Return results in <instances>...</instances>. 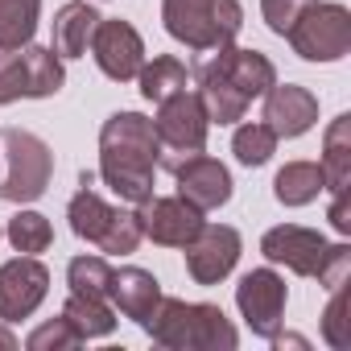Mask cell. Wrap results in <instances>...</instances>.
I'll return each instance as SVG.
<instances>
[{
    "instance_id": "6da1fadb",
    "label": "cell",
    "mask_w": 351,
    "mask_h": 351,
    "mask_svg": "<svg viewBox=\"0 0 351 351\" xmlns=\"http://www.w3.org/2000/svg\"><path fill=\"white\" fill-rule=\"evenodd\" d=\"M161 161V141L153 120L141 112H116L99 128V178L128 203L153 195V173Z\"/></svg>"
},
{
    "instance_id": "7a4b0ae2",
    "label": "cell",
    "mask_w": 351,
    "mask_h": 351,
    "mask_svg": "<svg viewBox=\"0 0 351 351\" xmlns=\"http://www.w3.org/2000/svg\"><path fill=\"white\" fill-rule=\"evenodd\" d=\"M141 326L157 347H169V351H236L240 343L232 318L219 306L182 302V298H165V293Z\"/></svg>"
},
{
    "instance_id": "3957f363",
    "label": "cell",
    "mask_w": 351,
    "mask_h": 351,
    "mask_svg": "<svg viewBox=\"0 0 351 351\" xmlns=\"http://www.w3.org/2000/svg\"><path fill=\"white\" fill-rule=\"evenodd\" d=\"M161 21L173 42L203 54L236 42L244 25V9L240 0H161Z\"/></svg>"
},
{
    "instance_id": "277c9868",
    "label": "cell",
    "mask_w": 351,
    "mask_h": 351,
    "mask_svg": "<svg viewBox=\"0 0 351 351\" xmlns=\"http://www.w3.org/2000/svg\"><path fill=\"white\" fill-rule=\"evenodd\" d=\"M0 145L9 157V173L0 178V199L5 203H34L46 195L54 178V153L42 136L25 128H0Z\"/></svg>"
},
{
    "instance_id": "5b68a950",
    "label": "cell",
    "mask_w": 351,
    "mask_h": 351,
    "mask_svg": "<svg viewBox=\"0 0 351 351\" xmlns=\"http://www.w3.org/2000/svg\"><path fill=\"white\" fill-rule=\"evenodd\" d=\"M289 46L306 62H339L351 50V13L335 0H318V5H302V13L289 25Z\"/></svg>"
},
{
    "instance_id": "8992f818",
    "label": "cell",
    "mask_w": 351,
    "mask_h": 351,
    "mask_svg": "<svg viewBox=\"0 0 351 351\" xmlns=\"http://www.w3.org/2000/svg\"><path fill=\"white\" fill-rule=\"evenodd\" d=\"M62 83H66V71L50 46L0 50V104L46 99V95H58Z\"/></svg>"
},
{
    "instance_id": "52a82bcc",
    "label": "cell",
    "mask_w": 351,
    "mask_h": 351,
    "mask_svg": "<svg viewBox=\"0 0 351 351\" xmlns=\"http://www.w3.org/2000/svg\"><path fill=\"white\" fill-rule=\"evenodd\" d=\"M207 108L199 99V91H173L157 104V116H153V132L161 145H169L173 153H203L207 149Z\"/></svg>"
},
{
    "instance_id": "ba28073f",
    "label": "cell",
    "mask_w": 351,
    "mask_h": 351,
    "mask_svg": "<svg viewBox=\"0 0 351 351\" xmlns=\"http://www.w3.org/2000/svg\"><path fill=\"white\" fill-rule=\"evenodd\" d=\"M50 293V269L38 256H13L0 265V322L29 318Z\"/></svg>"
},
{
    "instance_id": "9c48e42d",
    "label": "cell",
    "mask_w": 351,
    "mask_h": 351,
    "mask_svg": "<svg viewBox=\"0 0 351 351\" xmlns=\"http://www.w3.org/2000/svg\"><path fill=\"white\" fill-rule=\"evenodd\" d=\"M285 298H289L285 277H277L273 269H252L236 285V306H240L244 322L252 326V335H261V339H273L281 330V322H285L281 318L285 314Z\"/></svg>"
},
{
    "instance_id": "30bf717a",
    "label": "cell",
    "mask_w": 351,
    "mask_h": 351,
    "mask_svg": "<svg viewBox=\"0 0 351 351\" xmlns=\"http://www.w3.org/2000/svg\"><path fill=\"white\" fill-rule=\"evenodd\" d=\"M91 58H95V66L112 79V83H128V79H136L141 75V66H145V42H141V34L128 25V21H120V17H99V25H95V34H91Z\"/></svg>"
},
{
    "instance_id": "8fae6325",
    "label": "cell",
    "mask_w": 351,
    "mask_h": 351,
    "mask_svg": "<svg viewBox=\"0 0 351 351\" xmlns=\"http://www.w3.org/2000/svg\"><path fill=\"white\" fill-rule=\"evenodd\" d=\"M136 215H141V232L161 248H186L199 236V228L207 223L203 211L191 207L182 195H169V199L149 195L145 203H136Z\"/></svg>"
},
{
    "instance_id": "7c38bea8",
    "label": "cell",
    "mask_w": 351,
    "mask_h": 351,
    "mask_svg": "<svg viewBox=\"0 0 351 351\" xmlns=\"http://www.w3.org/2000/svg\"><path fill=\"white\" fill-rule=\"evenodd\" d=\"M240 248H244V240H240L236 228H228V223H203L199 236L186 244V273H191V281L195 285H219L236 269Z\"/></svg>"
},
{
    "instance_id": "4fadbf2b",
    "label": "cell",
    "mask_w": 351,
    "mask_h": 351,
    "mask_svg": "<svg viewBox=\"0 0 351 351\" xmlns=\"http://www.w3.org/2000/svg\"><path fill=\"white\" fill-rule=\"evenodd\" d=\"M326 248H330V244H326L322 232L298 228V223H281V228H269V232L261 236V256L273 261V265H285V269L298 273V277H318Z\"/></svg>"
},
{
    "instance_id": "5bb4252c",
    "label": "cell",
    "mask_w": 351,
    "mask_h": 351,
    "mask_svg": "<svg viewBox=\"0 0 351 351\" xmlns=\"http://www.w3.org/2000/svg\"><path fill=\"white\" fill-rule=\"evenodd\" d=\"M173 178H178V195L199 207V211H215L232 199V173L223 161L207 157V153H191L173 165Z\"/></svg>"
},
{
    "instance_id": "9a60e30c",
    "label": "cell",
    "mask_w": 351,
    "mask_h": 351,
    "mask_svg": "<svg viewBox=\"0 0 351 351\" xmlns=\"http://www.w3.org/2000/svg\"><path fill=\"white\" fill-rule=\"evenodd\" d=\"M261 99H265V124L285 141H293L318 124V99L298 83H273Z\"/></svg>"
},
{
    "instance_id": "2e32d148",
    "label": "cell",
    "mask_w": 351,
    "mask_h": 351,
    "mask_svg": "<svg viewBox=\"0 0 351 351\" xmlns=\"http://www.w3.org/2000/svg\"><path fill=\"white\" fill-rule=\"evenodd\" d=\"M211 66L252 104L261 99L273 83H277V66L261 54V50H244V46H219V54L211 58Z\"/></svg>"
},
{
    "instance_id": "e0dca14e",
    "label": "cell",
    "mask_w": 351,
    "mask_h": 351,
    "mask_svg": "<svg viewBox=\"0 0 351 351\" xmlns=\"http://www.w3.org/2000/svg\"><path fill=\"white\" fill-rule=\"evenodd\" d=\"M108 298H112V306H116L124 318H132V322L141 326V322L157 310V302H161V281H157L149 269H136V265L112 269Z\"/></svg>"
},
{
    "instance_id": "ac0fdd59",
    "label": "cell",
    "mask_w": 351,
    "mask_h": 351,
    "mask_svg": "<svg viewBox=\"0 0 351 351\" xmlns=\"http://www.w3.org/2000/svg\"><path fill=\"white\" fill-rule=\"evenodd\" d=\"M116 215H120V207L104 203V199L91 191V173H83V178H79V191H75V199H71V207H66L71 232H75L79 240H87V244H95V248H99V244H104V236L112 232Z\"/></svg>"
},
{
    "instance_id": "d6986e66",
    "label": "cell",
    "mask_w": 351,
    "mask_h": 351,
    "mask_svg": "<svg viewBox=\"0 0 351 351\" xmlns=\"http://www.w3.org/2000/svg\"><path fill=\"white\" fill-rule=\"evenodd\" d=\"M99 25V13L87 5V0H71L54 13V54L58 58H83L91 46V34Z\"/></svg>"
},
{
    "instance_id": "ffe728a7",
    "label": "cell",
    "mask_w": 351,
    "mask_h": 351,
    "mask_svg": "<svg viewBox=\"0 0 351 351\" xmlns=\"http://www.w3.org/2000/svg\"><path fill=\"white\" fill-rule=\"evenodd\" d=\"M318 169H322V182H326L330 195L351 191V116L347 112L330 120V128L322 136V161H318Z\"/></svg>"
},
{
    "instance_id": "44dd1931",
    "label": "cell",
    "mask_w": 351,
    "mask_h": 351,
    "mask_svg": "<svg viewBox=\"0 0 351 351\" xmlns=\"http://www.w3.org/2000/svg\"><path fill=\"white\" fill-rule=\"evenodd\" d=\"M199 99H203V108H207V120L211 124H236V120H244V112H248V99L211 66V62H203L199 71Z\"/></svg>"
},
{
    "instance_id": "7402d4cb",
    "label": "cell",
    "mask_w": 351,
    "mask_h": 351,
    "mask_svg": "<svg viewBox=\"0 0 351 351\" xmlns=\"http://www.w3.org/2000/svg\"><path fill=\"white\" fill-rule=\"evenodd\" d=\"M322 191H326V182H322L318 161H289V165L277 169V178H273V195H277V203H285V207H306V203H314Z\"/></svg>"
},
{
    "instance_id": "603a6c76",
    "label": "cell",
    "mask_w": 351,
    "mask_h": 351,
    "mask_svg": "<svg viewBox=\"0 0 351 351\" xmlns=\"http://www.w3.org/2000/svg\"><path fill=\"white\" fill-rule=\"evenodd\" d=\"M62 318L79 330V339H104L116 330V310L108 306V298H87V293H71L62 306Z\"/></svg>"
},
{
    "instance_id": "cb8c5ba5",
    "label": "cell",
    "mask_w": 351,
    "mask_h": 351,
    "mask_svg": "<svg viewBox=\"0 0 351 351\" xmlns=\"http://www.w3.org/2000/svg\"><path fill=\"white\" fill-rule=\"evenodd\" d=\"M42 0H0V50H21L34 42Z\"/></svg>"
},
{
    "instance_id": "d4e9b609",
    "label": "cell",
    "mask_w": 351,
    "mask_h": 351,
    "mask_svg": "<svg viewBox=\"0 0 351 351\" xmlns=\"http://www.w3.org/2000/svg\"><path fill=\"white\" fill-rule=\"evenodd\" d=\"M136 83H141V95H145L149 104H161L165 95H173V91L186 87V66L173 58V54H157L153 62L141 66Z\"/></svg>"
},
{
    "instance_id": "484cf974",
    "label": "cell",
    "mask_w": 351,
    "mask_h": 351,
    "mask_svg": "<svg viewBox=\"0 0 351 351\" xmlns=\"http://www.w3.org/2000/svg\"><path fill=\"white\" fill-rule=\"evenodd\" d=\"M277 132L265 124V120H248V124H240L236 128V136H232V153H236V161L240 165H265L273 153H277Z\"/></svg>"
},
{
    "instance_id": "4316f807",
    "label": "cell",
    "mask_w": 351,
    "mask_h": 351,
    "mask_svg": "<svg viewBox=\"0 0 351 351\" xmlns=\"http://www.w3.org/2000/svg\"><path fill=\"white\" fill-rule=\"evenodd\" d=\"M9 244L17 248V252H25V256H38V252H46L50 244H54V228H50V219L42 215V211H17L13 219H9Z\"/></svg>"
},
{
    "instance_id": "83f0119b",
    "label": "cell",
    "mask_w": 351,
    "mask_h": 351,
    "mask_svg": "<svg viewBox=\"0 0 351 351\" xmlns=\"http://www.w3.org/2000/svg\"><path fill=\"white\" fill-rule=\"evenodd\" d=\"M66 285L71 293H87V298H108L112 285V265L104 256H75L66 265Z\"/></svg>"
},
{
    "instance_id": "f1b7e54d",
    "label": "cell",
    "mask_w": 351,
    "mask_h": 351,
    "mask_svg": "<svg viewBox=\"0 0 351 351\" xmlns=\"http://www.w3.org/2000/svg\"><path fill=\"white\" fill-rule=\"evenodd\" d=\"M351 298H347V281L330 289V302L322 310V339L335 347V351H347L351 347Z\"/></svg>"
},
{
    "instance_id": "f546056e",
    "label": "cell",
    "mask_w": 351,
    "mask_h": 351,
    "mask_svg": "<svg viewBox=\"0 0 351 351\" xmlns=\"http://www.w3.org/2000/svg\"><path fill=\"white\" fill-rule=\"evenodd\" d=\"M141 240H145V232H141V215H136V211H120L116 223H112V232L104 236L99 252H108V256H128V252H136Z\"/></svg>"
},
{
    "instance_id": "4dcf8cb0",
    "label": "cell",
    "mask_w": 351,
    "mask_h": 351,
    "mask_svg": "<svg viewBox=\"0 0 351 351\" xmlns=\"http://www.w3.org/2000/svg\"><path fill=\"white\" fill-rule=\"evenodd\" d=\"M79 343H83V339H79V330H75L62 314H58L54 322H42V326L25 339V347H29V351H71V347H79Z\"/></svg>"
},
{
    "instance_id": "1f68e13d",
    "label": "cell",
    "mask_w": 351,
    "mask_h": 351,
    "mask_svg": "<svg viewBox=\"0 0 351 351\" xmlns=\"http://www.w3.org/2000/svg\"><path fill=\"white\" fill-rule=\"evenodd\" d=\"M347 273H351V244H330L322 256V269H318V285L335 289L347 281Z\"/></svg>"
},
{
    "instance_id": "d6a6232c",
    "label": "cell",
    "mask_w": 351,
    "mask_h": 351,
    "mask_svg": "<svg viewBox=\"0 0 351 351\" xmlns=\"http://www.w3.org/2000/svg\"><path fill=\"white\" fill-rule=\"evenodd\" d=\"M302 5L306 0H261V13H265V25L273 29V34H289V25H293V17L302 13Z\"/></svg>"
},
{
    "instance_id": "836d02e7",
    "label": "cell",
    "mask_w": 351,
    "mask_h": 351,
    "mask_svg": "<svg viewBox=\"0 0 351 351\" xmlns=\"http://www.w3.org/2000/svg\"><path fill=\"white\" fill-rule=\"evenodd\" d=\"M326 219H330V228H335L339 236H351V191H339V195H335Z\"/></svg>"
},
{
    "instance_id": "e575fe53",
    "label": "cell",
    "mask_w": 351,
    "mask_h": 351,
    "mask_svg": "<svg viewBox=\"0 0 351 351\" xmlns=\"http://www.w3.org/2000/svg\"><path fill=\"white\" fill-rule=\"evenodd\" d=\"M0 351H17V335L9 326H0Z\"/></svg>"
}]
</instances>
